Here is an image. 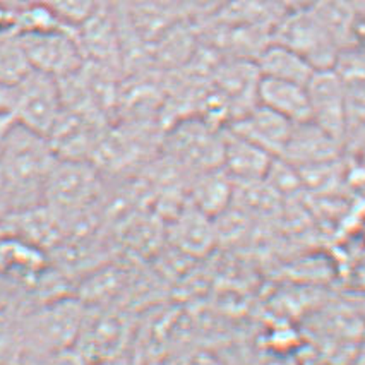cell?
Segmentation results:
<instances>
[{
    "label": "cell",
    "mask_w": 365,
    "mask_h": 365,
    "mask_svg": "<svg viewBox=\"0 0 365 365\" xmlns=\"http://www.w3.org/2000/svg\"><path fill=\"white\" fill-rule=\"evenodd\" d=\"M277 4L282 7V11L285 12V14H290V12L312 9L317 4V0H277Z\"/></svg>",
    "instance_id": "cell-16"
},
{
    "label": "cell",
    "mask_w": 365,
    "mask_h": 365,
    "mask_svg": "<svg viewBox=\"0 0 365 365\" xmlns=\"http://www.w3.org/2000/svg\"><path fill=\"white\" fill-rule=\"evenodd\" d=\"M273 40L307 58L316 71L333 69L339 50L343 48L314 9L283 16L273 29Z\"/></svg>",
    "instance_id": "cell-2"
},
{
    "label": "cell",
    "mask_w": 365,
    "mask_h": 365,
    "mask_svg": "<svg viewBox=\"0 0 365 365\" xmlns=\"http://www.w3.org/2000/svg\"><path fill=\"white\" fill-rule=\"evenodd\" d=\"M254 63H256L259 76L262 78L290 81V83L304 84V86H307L316 72L307 58L297 53L290 46L278 43L274 40L269 41L259 52Z\"/></svg>",
    "instance_id": "cell-9"
},
{
    "label": "cell",
    "mask_w": 365,
    "mask_h": 365,
    "mask_svg": "<svg viewBox=\"0 0 365 365\" xmlns=\"http://www.w3.org/2000/svg\"><path fill=\"white\" fill-rule=\"evenodd\" d=\"M273 160V155L233 134L232 130L227 129L223 133L222 168L233 182L262 180L269 172Z\"/></svg>",
    "instance_id": "cell-8"
},
{
    "label": "cell",
    "mask_w": 365,
    "mask_h": 365,
    "mask_svg": "<svg viewBox=\"0 0 365 365\" xmlns=\"http://www.w3.org/2000/svg\"><path fill=\"white\" fill-rule=\"evenodd\" d=\"M14 107V84L0 83V113H12Z\"/></svg>",
    "instance_id": "cell-17"
},
{
    "label": "cell",
    "mask_w": 365,
    "mask_h": 365,
    "mask_svg": "<svg viewBox=\"0 0 365 365\" xmlns=\"http://www.w3.org/2000/svg\"><path fill=\"white\" fill-rule=\"evenodd\" d=\"M311 122L339 143L348 135L346 84L334 69L316 71L307 83Z\"/></svg>",
    "instance_id": "cell-4"
},
{
    "label": "cell",
    "mask_w": 365,
    "mask_h": 365,
    "mask_svg": "<svg viewBox=\"0 0 365 365\" xmlns=\"http://www.w3.org/2000/svg\"><path fill=\"white\" fill-rule=\"evenodd\" d=\"M210 216L194 207L178 222V242L187 250H202L213 240V227L207 223Z\"/></svg>",
    "instance_id": "cell-12"
},
{
    "label": "cell",
    "mask_w": 365,
    "mask_h": 365,
    "mask_svg": "<svg viewBox=\"0 0 365 365\" xmlns=\"http://www.w3.org/2000/svg\"><path fill=\"white\" fill-rule=\"evenodd\" d=\"M18 40L31 69L46 72L57 79L79 71L83 63L79 43L63 26L19 33Z\"/></svg>",
    "instance_id": "cell-3"
},
{
    "label": "cell",
    "mask_w": 365,
    "mask_h": 365,
    "mask_svg": "<svg viewBox=\"0 0 365 365\" xmlns=\"http://www.w3.org/2000/svg\"><path fill=\"white\" fill-rule=\"evenodd\" d=\"M343 144L326 134L312 122L295 124L279 158L294 165L297 170L317 167L339 158Z\"/></svg>",
    "instance_id": "cell-6"
},
{
    "label": "cell",
    "mask_w": 365,
    "mask_h": 365,
    "mask_svg": "<svg viewBox=\"0 0 365 365\" xmlns=\"http://www.w3.org/2000/svg\"><path fill=\"white\" fill-rule=\"evenodd\" d=\"M31 71L19 40L0 41V83L16 84Z\"/></svg>",
    "instance_id": "cell-13"
},
{
    "label": "cell",
    "mask_w": 365,
    "mask_h": 365,
    "mask_svg": "<svg viewBox=\"0 0 365 365\" xmlns=\"http://www.w3.org/2000/svg\"><path fill=\"white\" fill-rule=\"evenodd\" d=\"M235 192V182L222 167L211 168L199 178L194 189V205L207 216L223 215Z\"/></svg>",
    "instance_id": "cell-11"
},
{
    "label": "cell",
    "mask_w": 365,
    "mask_h": 365,
    "mask_svg": "<svg viewBox=\"0 0 365 365\" xmlns=\"http://www.w3.org/2000/svg\"><path fill=\"white\" fill-rule=\"evenodd\" d=\"M46 6L63 24H83L95 16L96 0H46Z\"/></svg>",
    "instance_id": "cell-14"
},
{
    "label": "cell",
    "mask_w": 365,
    "mask_h": 365,
    "mask_svg": "<svg viewBox=\"0 0 365 365\" xmlns=\"http://www.w3.org/2000/svg\"><path fill=\"white\" fill-rule=\"evenodd\" d=\"M14 124L16 120L12 117V113H0V148L4 146V141H6V138L9 135Z\"/></svg>",
    "instance_id": "cell-18"
},
{
    "label": "cell",
    "mask_w": 365,
    "mask_h": 365,
    "mask_svg": "<svg viewBox=\"0 0 365 365\" xmlns=\"http://www.w3.org/2000/svg\"><path fill=\"white\" fill-rule=\"evenodd\" d=\"M256 100L259 105L287 118L292 124L311 122L309 93L304 84L259 76Z\"/></svg>",
    "instance_id": "cell-7"
},
{
    "label": "cell",
    "mask_w": 365,
    "mask_h": 365,
    "mask_svg": "<svg viewBox=\"0 0 365 365\" xmlns=\"http://www.w3.org/2000/svg\"><path fill=\"white\" fill-rule=\"evenodd\" d=\"M294 125L295 124H292L287 118L256 103L254 107L233 118L227 129L240 135V138L247 139L249 143L256 144L261 150L273 155L274 158H279L285 150Z\"/></svg>",
    "instance_id": "cell-5"
},
{
    "label": "cell",
    "mask_w": 365,
    "mask_h": 365,
    "mask_svg": "<svg viewBox=\"0 0 365 365\" xmlns=\"http://www.w3.org/2000/svg\"><path fill=\"white\" fill-rule=\"evenodd\" d=\"M62 105V89L55 76L31 69L14 84L12 117L31 133L50 138L63 113Z\"/></svg>",
    "instance_id": "cell-1"
},
{
    "label": "cell",
    "mask_w": 365,
    "mask_h": 365,
    "mask_svg": "<svg viewBox=\"0 0 365 365\" xmlns=\"http://www.w3.org/2000/svg\"><path fill=\"white\" fill-rule=\"evenodd\" d=\"M45 184L53 201L76 205L93 192L95 173L78 160H66L63 163H53Z\"/></svg>",
    "instance_id": "cell-10"
},
{
    "label": "cell",
    "mask_w": 365,
    "mask_h": 365,
    "mask_svg": "<svg viewBox=\"0 0 365 365\" xmlns=\"http://www.w3.org/2000/svg\"><path fill=\"white\" fill-rule=\"evenodd\" d=\"M350 45L356 46L365 53V11L355 16L350 29Z\"/></svg>",
    "instance_id": "cell-15"
}]
</instances>
